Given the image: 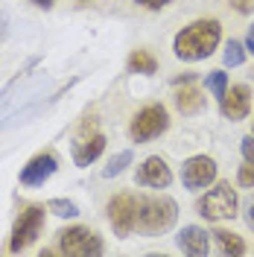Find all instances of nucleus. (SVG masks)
<instances>
[{
    "label": "nucleus",
    "instance_id": "nucleus-15",
    "mask_svg": "<svg viewBox=\"0 0 254 257\" xmlns=\"http://www.w3.org/2000/svg\"><path fill=\"white\" fill-rule=\"evenodd\" d=\"M210 237L216 240V245H219V251H222V254H231V257L245 254V242H242V237H239V234H234V231L216 228V231H213Z\"/></svg>",
    "mask_w": 254,
    "mask_h": 257
},
{
    "label": "nucleus",
    "instance_id": "nucleus-8",
    "mask_svg": "<svg viewBox=\"0 0 254 257\" xmlns=\"http://www.w3.org/2000/svg\"><path fill=\"white\" fill-rule=\"evenodd\" d=\"M181 181L187 190H205L216 181V161L207 155H193L181 167Z\"/></svg>",
    "mask_w": 254,
    "mask_h": 257
},
{
    "label": "nucleus",
    "instance_id": "nucleus-27",
    "mask_svg": "<svg viewBox=\"0 0 254 257\" xmlns=\"http://www.w3.org/2000/svg\"><path fill=\"white\" fill-rule=\"evenodd\" d=\"M187 82H196V76H193V73H184V76H178V79H175L173 85L178 88V85H187Z\"/></svg>",
    "mask_w": 254,
    "mask_h": 257
},
{
    "label": "nucleus",
    "instance_id": "nucleus-24",
    "mask_svg": "<svg viewBox=\"0 0 254 257\" xmlns=\"http://www.w3.org/2000/svg\"><path fill=\"white\" fill-rule=\"evenodd\" d=\"M138 3H141V6H146V9H152V12H155V9H164V6H167L170 0H138Z\"/></svg>",
    "mask_w": 254,
    "mask_h": 257
},
{
    "label": "nucleus",
    "instance_id": "nucleus-1",
    "mask_svg": "<svg viewBox=\"0 0 254 257\" xmlns=\"http://www.w3.org/2000/svg\"><path fill=\"white\" fill-rule=\"evenodd\" d=\"M219 41H222V24L213 18H202V21H193L190 27H184L175 35L173 53L181 62H202L207 56H213Z\"/></svg>",
    "mask_w": 254,
    "mask_h": 257
},
{
    "label": "nucleus",
    "instance_id": "nucleus-23",
    "mask_svg": "<svg viewBox=\"0 0 254 257\" xmlns=\"http://www.w3.org/2000/svg\"><path fill=\"white\" fill-rule=\"evenodd\" d=\"M231 6H234L237 12H242V15L254 12V0H231Z\"/></svg>",
    "mask_w": 254,
    "mask_h": 257
},
{
    "label": "nucleus",
    "instance_id": "nucleus-4",
    "mask_svg": "<svg viewBox=\"0 0 254 257\" xmlns=\"http://www.w3.org/2000/svg\"><path fill=\"white\" fill-rule=\"evenodd\" d=\"M59 237V251L62 254H73V257H96L105 251V242L102 237L91 231V228H85V225H70V228H64L56 234Z\"/></svg>",
    "mask_w": 254,
    "mask_h": 257
},
{
    "label": "nucleus",
    "instance_id": "nucleus-7",
    "mask_svg": "<svg viewBox=\"0 0 254 257\" xmlns=\"http://www.w3.org/2000/svg\"><path fill=\"white\" fill-rule=\"evenodd\" d=\"M105 213H108V222H111L114 234L120 240H126L129 234L138 228V199L132 193H117V196H111Z\"/></svg>",
    "mask_w": 254,
    "mask_h": 257
},
{
    "label": "nucleus",
    "instance_id": "nucleus-11",
    "mask_svg": "<svg viewBox=\"0 0 254 257\" xmlns=\"http://www.w3.org/2000/svg\"><path fill=\"white\" fill-rule=\"evenodd\" d=\"M102 152H105V135L91 132V128L85 126L82 135L73 141V164L76 167H91Z\"/></svg>",
    "mask_w": 254,
    "mask_h": 257
},
{
    "label": "nucleus",
    "instance_id": "nucleus-3",
    "mask_svg": "<svg viewBox=\"0 0 254 257\" xmlns=\"http://www.w3.org/2000/svg\"><path fill=\"white\" fill-rule=\"evenodd\" d=\"M237 208H239V199H237V190L228 184V181H219L213 184L210 190L196 202V213L207 219V222H222V219H234L237 216Z\"/></svg>",
    "mask_w": 254,
    "mask_h": 257
},
{
    "label": "nucleus",
    "instance_id": "nucleus-14",
    "mask_svg": "<svg viewBox=\"0 0 254 257\" xmlns=\"http://www.w3.org/2000/svg\"><path fill=\"white\" fill-rule=\"evenodd\" d=\"M175 108L181 114H199L205 108V96L199 88H193V82H187L184 88L178 85V91H175Z\"/></svg>",
    "mask_w": 254,
    "mask_h": 257
},
{
    "label": "nucleus",
    "instance_id": "nucleus-17",
    "mask_svg": "<svg viewBox=\"0 0 254 257\" xmlns=\"http://www.w3.org/2000/svg\"><path fill=\"white\" fill-rule=\"evenodd\" d=\"M47 210L53 213V216H62V219H76V216H79V205H76V202H70V199H62V196L50 199Z\"/></svg>",
    "mask_w": 254,
    "mask_h": 257
},
{
    "label": "nucleus",
    "instance_id": "nucleus-18",
    "mask_svg": "<svg viewBox=\"0 0 254 257\" xmlns=\"http://www.w3.org/2000/svg\"><path fill=\"white\" fill-rule=\"evenodd\" d=\"M205 88L216 96V99H222L225 91H228V73H225V70H210L205 76Z\"/></svg>",
    "mask_w": 254,
    "mask_h": 257
},
{
    "label": "nucleus",
    "instance_id": "nucleus-2",
    "mask_svg": "<svg viewBox=\"0 0 254 257\" xmlns=\"http://www.w3.org/2000/svg\"><path fill=\"white\" fill-rule=\"evenodd\" d=\"M178 219V205L170 196H143L138 199V228L143 234L155 237L167 234Z\"/></svg>",
    "mask_w": 254,
    "mask_h": 257
},
{
    "label": "nucleus",
    "instance_id": "nucleus-28",
    "mask_svg": "<svg viewBox=\"0 0 254 257\" xmlns=\"http://www.w3.org/2000/svg\"><path fill=\"white\" fill-rule=\"evenodd\" d=\"M32 3H35V6H41V9H50V6H53V0H32Z\"/></svg>",
    "mask_w": 254,
    "mask_h": 257
},
{
    "label": "nucleus",
    "instance_id": "nucleus-26",
    "mask_svg": "<svg viewBox=\"0 0 254 257\" xmlns=\"http://www.w3.org/2000/svg\"><path fill=\"white\" fill-rule=\"evenodd\" d=\"M245 225H248V228L254 231V202L248 205V208H245Z\"/></svg>",
    "mask_w": 254,
    "mask_h": 257
},
{
    "label": "nucleus",
    "instance_id": "nucleus-25",
    "mask_svg": "<svg viewBox=\"0 0 254 257\" xmlns=\"http://www.w3.org/2000/svg\"><path fill=\"white\" fill-rule=\"evenodd\" d=\"M245 50L254 56V24L248 27V35H245Z\"/></svg>",
    "mask_w": 254,
    "mask_h": 257
},
{
    "label": "nucleus",
    "instance_id": "nucleus-19",
    "mask_svg": "<svg viewBox=\"0 0 254 257\" xmlns=\"http://www.w3.org/2000/svg\"><path fill=\"white\" fill-rule=\"evenodd\" d=\"M132 158H135V152L132 149H123V152H117L111 161H108V167L102 170V176L105 178H114V176H120L123 170H126L129 164H132Z\"/></svg>",
    "mask_w": 254,
    "mask_h": 257
},
{
    "label": "nucleus",
    "instance_id": "nucleus-16",
    "mask_svg": "<svg viewBox=\"0 0 254 257\" xmlns=\"http://www.w3.org/2000/svg\"><path fill=\"white\" fill-rule=\"evenodd\" d=\"M126 70L129 73H141V76H152L158 70V62H155V56L149 50H135L126 62Z\"/></svg>",
    "mask_w": 254,
    "mask_h": 257
},
{
    "label": "nucleus",
    "instance_id": "nucleus-22",
    "mask_svg": "<svg viewBox=\"0 0 254 257\" xmlns=\"http://www.w3.org/2000/svg\"><path fill=\"white\" fill-rule=\"evenodd\" d=\"M242 158L248 161V164H254V135H248V138H242Z\"/></svg>",
    "mask_w": 254,
    "mask_h": 257
},
{
    "label": "nucleus",
    "instance_id": "nucleus-9",
    "mask_svg": "<svg viewBox=\"0 0 254 257\" xmlns=\"http://www.w3.org/2000/svg\"><path fill=\"white\" fill-rule=\"evenodd\" d=\"M56 170H59V155L56 152H38L21 170V184L24 187H44V181H50Z\"/></svg>",
    "mask_w": 254,
    "mask_h": 257
},
{
    "label": "nucleus",
    "instance_id": "nucleus-20",
    "mask_svg": "<svg viewBox=\"0 0 254 257\" xmlns=\"http://www.w3.org/2000/svg\"><path fill=\"white\" fill-rule=\"evenodd\" d=\"M245 53H248V50H245V44L231 38V41L225 44V64H228V67H239V64L245 62Z\"/></svg>",
    "mask_w": 254,
    "mask_h": 257
},
{
    "label": "nucleus",
    "instance_id": "nucleus-12",
    "mask_svg": "<svg viewBox=\"0 0 254 257\" xmlns=\"http://www.w3.org/2000/svg\"><path fill=\"white\" fill-rule=\"evenodd\" d=\"M219 111L228 120H242L245 114L251 111V91H248V85H231L225 91V96L219 99Z\"/></svg>",
    "mask_w": 254,
    "mask_h": 257
},
{
    "label": "nucleus",
    "instance_id": "nucleus-21",
    "mask_svg": "<svg viewBox=\"0 0 254 257\" xmlns=\"http://www.w3.org/2000/svg\"><path fill=\"white\" fill-rule=\"evenodd\" d=\"M237 181L242 184V187H254V164H248V161H245V167H239Z\"/></svg>",
    "mask_w": 254,
    "mask_h": 257
},
{
    "label": "nucleus",
    "instance_id": "nucleus-5",
    "mask_svg": "<svg viewBox=\"0 0 254 257\" xmlns=\"http://www.w3.org/2000/svg\"><path fill=\"white\" fill-rule=\"evenodd\" d=\"M167 128H170L167 108L158 105V102H152V105H143L141 111L132 117V123H129V138H132L135 144H146V141L164 135Z\"/></svg>",
    "mask_w": 254,
    "mask_h": 257
},
{
    "label": "nucleus",
    "instance_id": "nucleus-13",
    "mask_svg": "<svg viewBox=\"0 0 254 257\" xmlns=\"http://www.w3.org/2000/svg\"><path fill=\"white\" fill-rule=\"evenodd\" d=\"M175 242H178V248L184 254H193V257H202L210 251V234H207L205 228H199V225H184L178 231Z\"/></svg>",
    "mask_w": 254,
    "mask_h": 257
},
{
    "label": "nucleus",
    "instance_id": "nucleus-10",
    "mask_svg": "<svg viewBox=\"0 0 254 257\" xmlns=\"http://www.w3.org/2000/svg\"><path fill=\"white\" fill-rule=\"evenodd\" d=\"M135 178H138V184H141V187L167 190V187L173 184V170L167 167V161L161 158V155H149V158L138 167V176H135Z\"/></svg>",
    "mask_w": 254,
    "mask_h": 257
},
{
    "label": "nucleus",
    "instance_id": "nucleus-6",
    "mask_svg": "<svg viewBox=\"0 0 254 257\" xmlns=\"http://www.w3.org/2000/svg\"><path fill=\"white\" fill-rule=\"evenodd\" d=\"M41 225H44V208L41 205H27V208L18 213L15 225H12V237H9V251H24L30 248L32 242L38 240L41 234Z\"/></svg>",
    "mask_w": 254,
    "mask_h": 257
}]
</instances>
